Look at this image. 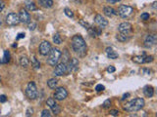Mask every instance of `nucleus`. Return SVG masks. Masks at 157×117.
I'll return each instance as SVG.
<instances>
[{
  "label": "nucleus",
  "mask_w": 157,
  "mask_h": 117,
  "mask_svg": "<svg viewBox=\"0 0 157 117\" xmlns=\"http://www.w3.org/2000/svg\"><path fill=\"white\" fill-rule=\"evenodd\" d=\"M68 96V92L65 88L63 87H59L55 90L54 93V98H55L56 101H63L65 100Z\"/></svg>",
  "instance_id": "1a4fd4ad"
},
{
  "label": "nucleus",
  "mask_w": 157,
  "mask_h": 117,
  "mask_svg": "<svg viewBox=\"0 0 157 117\" xmlns=\"http://www.w3.org/2000/svg\"><path fill=\"white\" fill-rule=\"evenodd\" d=\"M47 106H48L49 107H50V109L52 110V112H53L54 114H59L61 111V108L60 106H58V104L55 102V100L52 99V98H50V99L47 100Z\"/></svg>",
  "instance_id": "ddd939ff"
},
{
  "label": "nucleus",
  "mask_w": 157,
  "mask_h": 117,
  "mask_svg": "<svg viewBox=\"0 0 157 117\" xmlns=\"http://www.w3.org/2000/svg\"><path fill=\"white\" fill-rule=\"evenodd\" d=\"M157 41V37L155 34H148L145 37V40H144V45L147 47V48H150V47L154 46L156 44Z\"/></svg>",
  "instance_id": "2eb2a0df"
},
{
  "label": "nucleus",
  "mask_w": 157,
  "mask_h": 117,
  "mask_svg": "<svg viewBox=\"0 0 157 117\" xmlns=\"http://www.w3.org/2000/svg\"><path fill=\"white\" fill-rule=\"evenodd\" d=\"M9 61H10V53H9V51L5 50V51H4L3 60H2V64H7L9 63Z\"/></svg>",
  "instance_id": "bb28decb"
},
{
  "label": "nucleus",
  "mask_w": 157,
  "mask_h": 117,
  "mask_svg": "<svg viewBox=\"0 0 157 117\" xmlns=\"http://www.w3.org/2000/svg\"><path fill=\"white\" fill-rule=\"evenodd\" d=\"M106 54H107V57H108L109 59L115 60V59L118 58V54L116 53L111 47H107L106 48Z\"/></svg>",
  "instance_id": "aec40b11"
},
{
  "label": "nucleus",
  "mask_w": 157,
  "mask_h": 117,
  "mask_svg": "<svg viewBox=\"0 0 157 117\" xmlns=\"http://www.w3.org/2000/svg\"><path fill=\"white\" fill-rule=\"evenodd\" d=\"M30 59H32L30 61H32V66H34V68H35V69H39V68H40V64H39V62L37 60V58H35V56H32Z\"/></svg>",
  "instance_id": "393cba45"
},
{
  "label": "nucleus",
  "mask_w": 157,
  "mask_h": 117,
  "mask_svg": "<svg viewBox=\"0 0 157 117\" xmlns=\"http://www.w3.org/2000/svg\"><path fill=\"white\" fill-rule=\"evenodd\" d=\"M133 62L137 64H147V63H151L153 62V57L152 56H146L145 54L139 55V56H135L133 57Z\"/></svg>",
  "instance_id": "0eeeda50"
},
{
  "label": "nucleus",
  "mask_w": 157,
  "mask_h": 117,
  "mask_svg": "<svg viewBox=\"0 0 157 117\" xmlns=\"http://www.w3.org/2000/svg\"><path fill=\"white\" fill-rule=\"evenodd\" d=\"M103 12H104V14H105V15H106L107 17H113V16H116V15H117V12L114 10L112 7H109V6L104 7Z\"/></svg>",
  "instance_id": "6ab92c4d"
},
{
  "label": "nucleus",
  "mask_w": 157,
  "mask_h": 117,
  "mask_svg": "<svg viewBox=\"0 0 157 117\" xmlns=\"http://www.w3.org/2000/svg\"><path fill=\"white\" fill-rule=\"evenodd\" d=\"M129 35L127 34H124V33H119V34H117V36H116V38L119 40L120 42H126L128 39H129Z\"/></svg>",
  "instance_id": "b1692460"
},
{
  "label": "nucleus",
  "mask_w": 157,
  "mask_h": 117,
  "mask_svg": "<svg viewBox=\"0 0 157 117\" xmlns=\"http://www.w3.org/2000/svg\"><path fill=\"white\" fill-rule=\"evenodd\" d=\"M26 95L30 100H35L39 96V92H37V86H35V82H28L27 86V89H26Z\"/></svg>",
  "instance_id": "20e7f679"
},
{
  "label": "nucleus",
  "mask_w": 157,
  "mask_h": 117,
  "mask_svg": "<svg viewBox=\"0 0 157 117\" xmlns=\"http://www.w3.org/2000/svg\"><path fill=\"white\" fill-rule=\"evenodd\" d=\"M32 112H34V110H32V108H28V110H27V114H26V115L27 116H30V115H32Z\"/></svg>",
  "instance_id": "ea45409f"
},
{
  "label": "nucleus",
  "mask_w": 157,
  "mask_h": 117,
  "mask_svg": "<svg viewBox=\"0 0 157 117\" xmlns=\"http://www.w3.org/2000/svg\"><path fill=\"white\" fill-rule=\"evenodd\" d=\"M57 84H58V81L55 78H51V79H49L47 81V86H48L50 89H55L57 87Z\"/></svg>",
  "instance_id": "5701e85b"
},
{
  "label": "nucleus",
  "mask_w": 157,
  "mask_h": 117,
  "mask_svg": "<svg viewBox=\"0 0 157 117\" xmlns=\"http://www.w3.org/2000/svg\"><path fill=\"white\" fill-rule=\"evenodd\" d=\"M119 114V111L116 110V109H112V110H110V115L112 116H117Z\"/></svg>",
  "instance_id": "4c0bfd02"
},
{
  "label": "nucleus",
  "mask_w": 157,
  "mask_h": 117,
  "mask_svg": "<svg viewBox=\"0 0 157 117\" xmlns=\"http://www.w3.org/2000/svg\"><path fill=\"white\" fill-rule=\"evenodd\" d=\"M78 23H80V25H82V27H84L85 28H87V29L90 27L89 23H85L84 20H80V21H78Z\"/></svg>",
  "instance_id": "c756f323"
},
{
  "label": "nucleus",
  "mask_w": 157,
  "mask_h": 117,
  "mask_svg": "<svg viewBox=\"0 0 157 117\" xmlns=\"http://www.w3.org/2000/svg\"><path fill=\"white\" fill-rule=\"evenodd\" d=\"M0 64H2V60L1 59H0Z\"/></svg>",
  "instance_id": "a18cd8bd"
},
{
  "label": "nucleus",
  "mask_w": 157,
  "mask_h": 117,
  "mask_svg": "<svg viewBox=\"0 0 157 117\" xmlns=\"http://www.w3.org/2000/svg\"><path fill=\"white\" fill-rule=\"evenodd\" d=\"M118 30H119V32L124 33V34H127V35H129V36H130V35L132 34V32H133V25H131L130 23L125 21V23H122L119 25Z\"/></svg>",
  "instance_id": "6e6552de"
},
{
  "label": "nucleus",
  "mask_w": 157,
  "mask_h": 117,
  "mask_svg": "<svg viewBox=\"0 0 157 117\" xmlns=\"http://www.w3.org/2000/svg\"><path fill=\"white\" fill-rule=\"evenodd\" d=\"M51 44L48 41H42L39 45V53L42 56H47L49 54V52L51 51Z\"/></svg>",
  "instance_id": "f8f14e48"
},
{
  "label": "nucleus",
  "mask_w": 157,
  "mask_h": 117,
  "mask_svg": "<svg viewBox=\"0 0 157 117\" xmlns=\"http://www.w3.org/2000/svg\"><path fill=\"white\" fill-rule=\"evenodd\" d=\"M21 38H25V33H19L18 36H17V40L21 39Z\"/></svg>",
  "instance_id": "a19ab883"
},
{
  "label": "nucleus",
  "mask_w": 157,
  "mask_h": 117,
  "mask_svg": "<svg viewBox=\"0 0 157 117\" xmlns=\"http://www.w3.org/2000/svg\"><path fill=\"white\" fill-rule=\"evenodd\" d=\"M110 106H111V101L110 100H106V101L103 102V104H102V107H103V108H108V107H110Z\"/></svg>",
  "instance_id": "2f4dec72"
},
{
  "label": "nucleus",
  "mask_w": 157,
  "mask_h": 117,
  "mask_svg": "<svg viewBox=\"0 0 157 117\" xmlns=\"http://www.w3.org/2000/svg\"><path fill=\"white\" fill-rule=\"evenodd\" d=\"M2 25V21H1V19H0V25Z\"/></svg>",
  "instance_id": "c03bdc74"
},
{
  "label": "nucleus",
  "mask_w": 157,
  "mask_h": 117,
  "mask_svg": "<svg viewBox=\"0 0 157 117\" xmlns=\"http://www.w3.org/2000/svg\"><path fill=\"white\" fill-rule=\"evenodd\" d=\"M37 25L35 23H30V21L28 23V29H30V30H35V28H37Z\"/></svg>",
  "instance_id": "7c9ffc66"
},
{
  "label": "nucleus",
  "mask_w": 157,
  "mask_h": 117,
  "mask_svg": "<svg viewBox=\"0 0 157 117\" xmlns=\"http://www.w3.org/2000/svg\"><path fill=\"white\" fill-rule=\"evenodd\" d=\"M72 48L73 51L76 54H78L80 57H85L87 52V43L85 39L81 35H74L72 38Z\"/></svg>",
  "instance_id": "f257e3e1"
},
{
  "label": "nucleus",
  "mask_w": 157,
  "mask_h": 117,
  "mask_svg": "<svg viewBox=\"0 0 157 117\" xmlns=\"http://www.w3.org/2000/svg\"><path fill=\"white\" fill-rule=\"evenodd\" d=\"M55 66L56 68L54 69V75L55 76H62L67 73V66L65 63L57 64Z\"/></svg>",
  "instance_id": "9b49d317"
},
{
  "label": "nucleus",
  "mask_w": 157,
  "mask_h": 117,
  "mask_svg": "<svg viewBox=\"0 0 157 117\" xmlns=\"http://www.w3.org/2000/svg\"><path fill=\"white\" fill-rule=\"evenodd\" d=\"M128 97H130V94H129V93H127V94H125V95H124L123 98H122V100H125V99H127Z\"/></svg>",
  "instance_id": "37998d69"
},
{
  "label": "nucleus",
  "mask_w": 157,
  "mask_h": 117,
  "mask_svg": "<svg viewBox=\"0 0 157 117\" xmlns=\"http://www.w3.org/2000/svg\"><path fill=\"white\" fill-rule=\"evenodd\" d=\"M53 42L55 43V44H57V45H59V44H61V43H62L61 36L58 34V33H56V34L53 36Z\"/></svg>",
  "instance_id": "cd10ccee"
},
{
  "label": "nucleus",
  "mask_w": 157,
  "mask_h": 117,
  "mask_svg": "<svg viewBox=\"0 0 157 117\" xmlns=\"http://www.w3.org/2000/svg\"><path fill=\"white\" fill-rule=\"evenodd\" d=\"M19 19H20V23H28L30 21V16L25 9H21L20 13H19Z\"/></svg>",
  "instance_id": "4468645a"
},
{
  "label": "nucleus",
  "mask_w": 157,
  "mask_h": 117,
  "mask_svg": "<svg viewBox=\"0 0 157 117\" xmlns=\"http://www.w3.org/2000/svg\"><path fill=\"white\" fill-rule=\"evenodd\" d=\"M133 13H134V8H133V7L128 6V5H121L118 9L117 15L122 17V18H128V17H130Z\"/></svg>",
  "instance_id": "39448f33"
},
{
  "label": "nucleus",
  "mask_w": 157,
  "mask_h": 117,
  "mask_svg": "<svg viewBox=\"0 0 157 117\" xmlns=\"http://www.w3.org/2000/svg\"><path fill=\"white\" fill-rule=\"evenodd\" d=\"M28 64H30V61H28L27 57H22V58L20 59V64L23 68H28Z\"/></svg>",
  "instance_id": "a878e982"
},
{
  "label": "nucleus",
  "mask_w": 157,
  "mask_h": 117,
  "mask_svg": "<svg viewBox=\"0 0 157 117\" xmlns=\"http://www.w3.org/2000/svg\"><path fill=\"white\" fill-rule=\"evenodd\" d=\"M64 13H65V15L69 17V18H73L74 17V13H73V11L71 10V9H69V8H65V10H64Z\"/></svg>",
  "instance_id": "c85d7f7f"
},
{
  "label": "nucleus",
  "mask_w": 157,
  "mask_h": 117,
  "mask_svg": "<svg viewBox=\"0 0 157 117\" xmlns=\"http://www.w3.org/2000/svg\"><path fill=\"white\" fill-rule=\"evenodd\" d=\"M119 1H121V0H107V2H108V3H111V4L117 3Z\"/></svg>",
  "instance_id": "79ce46f5"
},
{
  "label": "nucleus",
  "mask_w": 157,
  "mask_h": 117,
  "mask_svg": "<svg viewBox=\"0 0 157 117\" xmlns=\"http://www.w3.org/2000/svg\"><path fill=\"white\" fill-rule=\"evenodd\" d=\"M0 79H1V77H0Z\"/></svg>",
  "instance_id": "49530a36"
},
{
  "label": "nucleus",
  "mask_w": 157,
  "mask_h": 117,
  "mask_svg": "<svg viewBox=\"0 0 157 117\" xmlns=\"http://www.w3.org/2000/svg\"><path fill=\"white\" fill-rule=\"evenodd\" d=\"M104 89H105V87H104L103 85H101V84L96 85V87H95V90L97 91V92H101V91H103Z\"/></svg>",
  "instance_id": "f704fd0d"
},
{
  "label": "nucleus",
  "mask_w": 157,
  "mask_h": 117,
  "mask_svg": "<svg viewBox=\"0 0 157 117\" xmlns=\"http://www.w3.org/2000/svg\"><path fill=\"white\" fill-rule=\"evenodd\" d=\"M94 21H95L97 25L100 28L106 27L107 25H108V21H107L105 18H103L101 15H96L95 18H94Z\"/></svg>",
  "instance_id": "dca6fc26"
},
{
  "label": "nucleus",
  "mask_w": 157,
  "mask_h": 117,
  "mask_svg": "<svg viewBox=\"0 0 157 117\" xmlns=\"http://www.w3.org/2000/svg\"><path fill=\"white\" fill-rule=\"evenodd\" d=\"M144 100L141 98H135V99L132 100V101L128 102L127 104L124 106V109L128 112H135L139 111L142 107L144 106Z\"/></svg>",
  "instance_id": "f03ea898"
},
{
  "label": "nucleus",
  "mask_w": 157,
  "mask_h": 117,
  "mask_svg": "<svg viewBox=\"0 0 157 117\" xmlns=\"http://www.w3.org/2000/svg\"><path fill=\"white\" fill-rule=\"evenodd\" d=\"M26 7H27V9L28 11H35L37 10V6H35V4L32 1H30V0H27L26 1Z\"/></svg>",
  "instance_id": "4be33fe9"
},
{
  "label": "nucleus",
  "mask_w": 157,
  "mask_h": 117,
  "mask_svg": "<svg viewBox=\"0 0 157 117\" xmlns=\"http://www.w3.org/2000/svg\"><path fill=\"white\" fill-rule=\"evenodd\" d=\"M143 94L144 96L147 97V98H151L152 96L154 95V89L152 86H145L143 88Z\"/></svg>",
  "instance_id": "a211bd4d"
},
{
  "label": "nucleus",
  "mask_w": 157,
  "mask_h": 117,
  "mask_svg": "<svg viewBox=\"0 0 157 117\" xmlns=\"http://www.w3.org/2000/svg\"><path fill=\"white\" fill-rule=\"evenodd\" d=\"M106 70H107V72H109V73H113V72H115L116 69L113 66H109L108 68H107Z\"/></svg>",
  "instance_id": "c9c22d12"
},
{
  "label": "nucleus",
  "mask_w": 157,
  "mask_h": 117,
  "mask_svg": "<svg viewBox=\"0 0 157 117\" xmlns=\"http://www.w3.org/2000/svg\"><path fill=\"white\" fill-rule=\"evenodd\" d=\"M61 51L57 48L51 49V51L48 54V59H47V64L51 66H55L59 63V60L61 59Z\"/></svg>",
  "instance_id": "7ed1b4c3"
},
{
  "label": "nucleus",
  "mask_w": 157,
  "mask_h": 117,
  "mask_svg": "<svg viewBox=\"0 0 157 117\" xmlns=\"http://www.w3.org/2000/svg\"><path fill=\"white\" fill-rule=\"evenodd\" d=\"M87 30H89V33L90 36L92 37H96L98 36V35L101 34V29L100 27H89L87 28Z\"/></svg>",
  "instance_id": "f3484780"
},
{
  "label": "nucleus",
  "mask_w": 157,
  "mask_h": 117,
  "mask_svg": "<svg viewBox=\"0 0 157 117\" xmlns=\"http://www.w3.org/2000/svg\"><path fill=\"white\" fill-rule=\"evenodd\" d=\"M7 101V98L5 95H1L0 96V102H5Z\"/></svg>",
  "instance_id": "58836bf2"
},
{
  "label": "nucleus",
  "mask_w": 157,
  "mask_h": 117,
  "mask_svg": "<svg viewBox=\"0 0 157 117\" xmlns=\"http://www.w3.org/2000/svg\"><path fill=\"white\" fill-rule=\"evenodd\" d=\"M39 3L43 8H51L53 6V0H39Z\"/></svg>",
  "instance_id": "412c9836"
},
{
  "label": "nucleus",
  "mask_w": 157,
  "mask_h": 117,
  "mask_svg": "<svg viewBox=\"0 0 157 117\" xmlns=\"http://www.w3.org/2000/svg\"><path fill=\"white\" fill-rule=\"evenodd\" d=\"M41 117H51V114L47 109H44V110H42L41 112Z\"/></svg>",
  "instance_id": "473e14b6"
},
{
  "label": "nucleus",
  "mask_w": 157,
  "mask_h": 117,
  "mask_svg": "<svg viewBox=\"0 0 157 117\" xmlns=\"http://www.w3.org/2000/svg\"><path fill=\"white\" fill-rule=\"evenodd\" d=\"M4 8H5V2L3 0H0V12L3 11Z\"/></svg>",
  "instance_id": "e433bc0d"
},
{
  "label": "nucleus",
  "mask_w": 157,
  "mask_h": 117,
  "mask_svg": "<svg viewBox=\"0 0 157 117\" xmlns=\"http://www.w3.org/2000/svg\"><path fill=\"white\" fill-rule=\"evenodd\" d=\"M67 66V73H71L73 71H77L78 69V61L76 58H72L66 64Z\"/></svg>",
  "instance_id": "9d476101"
},
{
  "label": "nucleus",
  "mask_w": 157,
  "mask_h": 117,
  "mask_svg": "<svg viewBox=\"0 0 157 117\" xmlns=\"http://www.w3.org/2000/svg\"><path fill=\"white\" fill-rule=\"evenodd\" d=\"M140 19H141L142 21H147V20H149V14H148V13H143V14H141V16H140Z\"/></svg>",
  "instance_id": "72a5a7b5"
},
{
  "label": "nucleus",
  "mask_w": 157,
  "mask_h": 117,
  "mask_svg": "<svg viewBox=\"0 0 157 117\" xmlns=\"http://www.w3.org/2000/svg\"><path fill=\"white\" fill-rule=\"evenodd\" d=\"M6 23L10 27H15L20 23V19H19V15L16 13H10L6 17Z\"/></svg>",
  "instance_id": "423d86ee"
}]
</instances>
